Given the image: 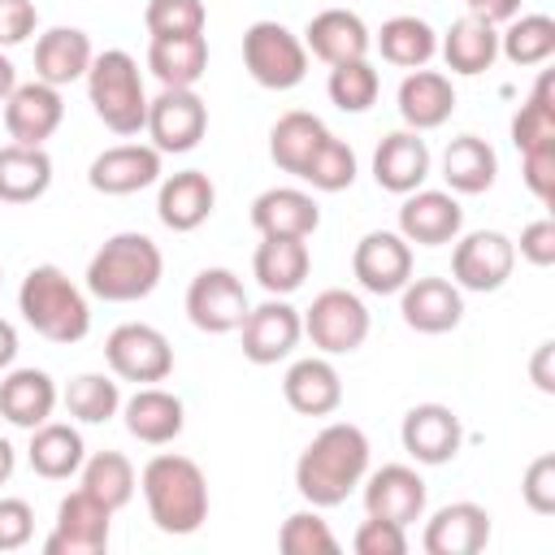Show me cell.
Segmentation results:
<instances>
[{
    "label": "cell",
    "mask_w": 555,
    "mask_h": 555,
    "mask_svg": "<svg viewBox=\"0 0 555 555\" xmlns=\"http://www.w3.org/2000/svg\"><path fill=\"white\" fill-rule=\"evenodd\" d=\"M369 460H373V447H369V434L351 421H334L325 425L295 460V490L308 507H338L347 503L364 473H369Z\"/></svg>",
    "instance_id": "1"
},
{
    "label": "cell",
    "mask_w": 555,
    "mask_h": 555,
    "mask_svg": "<svg viewBox=\"0 0 555 555\" xmlns=\"http://www.w3.org/2000/svg\"><path fill=\"white\" fill-rule=\"evenodd\" d=\"M139 490L160 533L186 538L208 520V477L191 455H178V451L152 455L139 473Z\"/></svg>",
    "instance_id": "2"
},
{
    "label": "cell",
    "mask_w": 555,
    "mask_h": 555,
    "mask_svg": "<svg viewBox=\"0 0 555 555\" xmlns=\"http://www.w3.org/2000/svg\"><path fill=\"white\" fill-rule=\"evenodd\" d=\"M160 278H165L160 247L139 230H121V234L104 238L100 251L91 256L87 295H95L104 304H139L160 286Z\"/></svg>",
    "instance_id": "3"
},
{
    "label": "cell",
    "mask_w": 555,
    "mask_h": 555,
    "mask_svg": "<svg viewBox=\"0 0 555 555\" xmlns=\"http://www.w3.org/2000/svg\"><path fill=\"white\" fill-rule=\"evenodd\" d=\"M17 312H22V321L39 338L61 343V347L82 343L87 330H91V304H87L82 286L69 282V273L56 269V264H35L22 278V286H17Z\"/></svg>",
    "instance_id": "4"
},
{
    "label": "cell",
    "mask_w": 555,
    "mask_h": 555,
    "mask_svg": "<svg viewBox=\"0 0 555 555\" xmlns=\"http://www.w3.org/2000/svg\"><path fill=\"white\" fill-rule=\"evenodd\" d=\"M82 82H87V100H91L95 117H100L113 134L130 139V134L143 130V121H147V91H143L139 61H134L126 48L95 52Z\"/></svg>",
    "instance_id": "5"
},
{
    "label": "cell",
    "mask_w": 555,
    "mask_h": 555,
    "mask_svg": "<svg viewBox=\"0 0 555 555\" xmlns=\"http://www.w3.org/2000/svg\"><path fill=\"white\" fill-rule=\"evenodd\" d=\"M243 65H247L256 87L291 91L308 78V48L291 26H282L273 17H260L243 30Z\"/></svg>",
    "instance_id": "6"
},
{
    "label": "cell",
    "mask_w": 555,
    "mask_h": 555,
    "mask_svg": "<svg viewBox=\"0 0 555 555\" xmlns=\"http://www.w3.org/2000/svg\"><path fill=\"white\" fill-rule=\"evenodd\" d=\"M304 317V334L308 343L321 351V356H351L364 347L369 338V308L356 291H343V286H330L312 299V308L299 312Z\"/></svg>",
    "instance_id": "7"
},
{
    "label": "cell",
    "mask_w": 555,
    "mask_h": 555,
    "mask_svg": "<svg viewBox=\"0 0 555 555\" xmlns=\"http://www.w3.org/2000/svg\"><path fill=\"white\" fill-rule=\"evenodd\" d=\"M143 130L160 156L195 152L199 139L208 134V104L199 100L195 87H160V95L147 100Z\"/></svg>",
    "instance_id": "8"
},
{
    "label": "cell",
    "mask_w": 555,
    "mask_h": 555,
    "mask_svg": "<svg viewBox=\"0 0 555 555\" xmlns=\"http://www.w3.org/2000/svg\"><path fill=\"white\" fill-rule=\"evenodd\" d=\"M104 360L108 373L117 382H134V386H156L173 373V347L156 325L143 321H126L104 338Z\"/></svg>",
    "instance_id": "9"
},
{
    "label": "cell",
    "mask_w": 555,
    "mask_h": 555,
    "mask_svg": "<svg viewBox=\"0 0 555 555\" xmlns=\"http://www.w3.org/2000/svg\"><path fill=\"white\" fill-rule=\"evenodd\" d=\"M247 291L238 282L234 269L225 264H212V269H199L186 286V321L199 330V334H234L247 317Z\"/></svg>",
    "instance_id": "10"
},
{
    "label": "cell",
    "mask_w": 555,
    "mask_h": 555,
    "mask_svg": "<svg viewBox=\"0 0 555 555\" xmlns=\"http://www.w3.org/2000/svg\"><path fill=\"white\" fill-rule=\"evenodd\" d=\"M113 529V507H104L82 486L56 503V525L43 538V555H104Z\"/></svg>",
    "instance_id": "11"
},
{
    "label": "cell",
    "mask_w": 555,
    "mask_h": 555,
    "mask_svg": "<svg viewBox=\"0 0 555 555\" xmlns=\"http://www.w3.org/2000/svg\"><path fill=\"white\" fill-rule=\"evenodd\" d=\"M516 269V243L503 230H473L464 238H455L451 251V282L460 291H477L490 295L499 286H507Z\"/></svg>",
    "instance_id": "12"
},
{
    "label": "cell",
    "mask_w": 555,
    "mask_h": 555,
    "mask_svg": "<svg viewBox=\"0 0 555 555\" xmlns=\"http://www.w3.org/2000/svg\"><path fill=\"white\" fill-rule=\"evenodd\" d=\"M238 338H243V356L251 364H278L299 347L304 317L286 295H269L264 304L247 308V317L238 325Z\"/></svg>",
    "instance_id": "13"
},
{
    "label": "cell",
    "mask_w": 555,
    "mask_h": 555,
    "mask_svg": "<svg viewBox=\"0 0 555 555\" xmlns=\"http://www.w3.org/2000/svg\"><path fill=\"white\" fill-rule=\"evenodd\" d=\"M351 273L369 295H399L412 278V243L399 230H369L351 251Z\"/></svg>",
    "instance_id": "14"
},
{
    "label": "cell",
    "mask_w": 555,
    "mask_h": 555,
    "mask_svg": "<svg viewBox=\"0 0 555 555\" xmlns=\"http://www.w3.org/2000/svg\"><path fill=\"white\" fill-rule=\"evenodd\" d=\"M399 442L403 451L416 460V464H451L464 447V425L460 416L447 408V403H416L403 412V425H399Z\"/></svg>",
    "instance_id": "15"
},
{
    "label": "cell",
    "mask_w": 555,
    "mask_h": 555,
    "mask_svg": "<svg viewBox=\"0 0 555 555\" xmlns=\"http://www.w3.org/2000/svg\"><path fill=\"white\" fill-rule=\"evenodd\" d=\"M65 121V100H61V87L52 82H17L13 95L4 100V130L13 143H26V147H43Z\"/></svg>",
    "instance_id": "16"
},
{
    "label": "cell",
    "mask_w": 555,
    "mask_h": 555,
    "mask_svg": "<svg viewBox=\"0 0 555 555\" xmlns=\"http://www.w3.org/2000/svg\"><path fill=\"white\" fill-rule=\"evenodd\" d=\"M364 490V512L369 516H382V520H395V525H412L425 516V477L408 464H382L377 473H364L360 481Z\"/></svg>",
    "instance_id": "17"
},
{
    "label": "cell",
    "mask_w": 555,
    "mask_h": 555,
    "mask_svg": "<svg viewBox=\"0 0 555 555\" xmlns=\"http://www.w3.org/2000/svg\"><path fill=\"white\" fill-rule=\"evenodd\" d=\"M464 230V208L451 191H408L399 204V234L416 247H442L455 243Z\"/></svg>",
    "instance_id": "18"
},
{
    "label": "cell",
    "mask_w": 555,
    "mask_h": 555,
    "mask_svg": "<svg viewBox=\"0 0 555 555\" xmlns=\"http://www.w3.org/2000/svg\"><path fill=\"white\" fill-rule=\"evenodd\" d=\"M399 317L416 334H451L464 321V291L451 278H408L399 291Z\"/></svg>",
    "instance_id": "19"
},
{
    "label": "cell",
    "mask_w": 555,
    "mask_h": 555,
    "mask_svg": "<svg viewBox=\"0 0 555 555\" xmlns=\"http://www.w3.org/2000/svg\"><path fill=\"white\" fill-rule=\"evenodd\" d=\"M217 208V186L204 169H178L169 178H160V191H156V217L165 230L173 234H191L199 230Z\"/></svg>",
    "instance_id": "20"
},
{
    "label": "cell",
    "mask_w": 555,
    "mask_h": 555,
    "mask_svg": "<svg viewBox=\"0 0 555 555\" xmlns=\"http://www.w3.org/2000/svg\"><path fill=\"white\" fill-rule=\"evenodd\" d=\"M87 182L100 195H134V191L160 182V152L152 143H117V147H104L91 160Z\"/></svg>",
    "instance_id": "21"
},
{
    "label": "cell",
    "mask_w": 555,
    "mask_h": 555,
    "mask_svg": "<svg viewBox=\"0 0 555 555\" xmlns=\"http://www.w3.org/2000/svg\"><path fill=\"white\" fill-rule=\"evenodd\" d=\"M490 542V512L481 503H447L425 520L421 546L425 555H477Z\"/></svg>",
    "instance_id": "22"
},
{
    "label": "cell",
    "mask_w": 555,
    "mask_h": 555,
    "mask_svg": "<svg viewBox=\"0 0 555 555\" xmlns=\"http://www.w3.org/2000/svg\"><path fill=\"white\" fill-rule=\"evenodd\" d=\"M251 225L260 238H312L321 225V208L299 186H269L251 199Z\"/></svg>",
    "instance_id": "23"
},
{
    "label": "cell",
    "mask_w": 555,
    "mask_h": 555,
    "mask_svg": "<svg viewBox=\"0 0 555 555\" xmlns=\"http://www.w3.org/2000/svg\"><path fill=\"white\" fill-rule=\"evenodd\" d=\"M304 48L321 65H343V61L369 56L373 35H369V26H364L360 13H351V9H321L304 26Z\"/></svg>",
    "instance_id": "24"
},
{
    "label": "cell",
    "mask_w": 555,
    "mask_h": 555,
    "mask_svg": "<svg viewBox=\"0 0 555 555\" xmlns=\"http://www.w3.org/2000/svg\"><path fill=\"white\" fill-rule=\"evenodd\" d=\"M429 165H434L429 143L416 130L403 126V130H390L377 143V152H373V182L382 191H390V195H408V191L425 186Z\"/></svg>",
    "instance_id": "25"
},
{
    "label": "cell",
    "mask_w": 555,
    "mask_h": 555,
    "mask_svg": "<svg viewBox=\"0 0 555 555\" xmlns=\"http://www.w3.org/2000/svg\"><path fill=\"white\" fill-rule=\"evenodd\" d=\"M121 421H126V434L134 442H143V447H169L182 434V425H186V408L165 386H139L121 403Z\"/></svg>",
    "instance_id": "26"
},
{
    "label": "cell",
    "mask_w": 555,
    "mask_h": 555,
    "mask_svg": "<svg viewBox=\"0 0 555 555\" xmlns=\"http://www.w3.org/2000/svg\"><path fill=\"white\" fill-rule=\"evenodd\" d=\"M395 104H399L403 126L416 130V134H425V130H438V126L451 121V113H455V87H451V78L442 69H408L403 82H399Z\"/></svg>",
    "instance_id": "27"
},
{
    "label": "cell",
    "mask_w": 555,
    "mask_h": 555,
    "mask_svg": "<svg viewBox=\"0 0 555 555\" xmlns=\"http://www.w3.org/2000/svg\"><path fill=\"white\" fill-rule=\"evenodd\" d=\"M282 395H286L291 412H299V416H330L343 403V377L330 364V356L317 351V356H304L286 369Z\"/></svg>",
    "instance_id": "28"
},
{
    "label": "cell",
    "mask_w": 555,
    "mask_h": 555,
    "mask_svg": "<svg viewBox=\"0 0 555 555\" xmlns=\"http://www.w3.org/2000/svg\"><path fill=\"white\" fill-rule=\"evenodd\" d=\"M91 56H95V48H91L87 30H78V26H48L35 39V78L52 82V87H69V82L87 78Z\"/></svg>",
    "instance_id": "29"
},
{
    "label": "cell",
    "mask_w": 555,
    "mask_h": 555,
    "mask_svg": "<svg viewBox=\"0 0 555 555\" xmlns=\"http://www.w3.org/2000/svg\"><path fill=\"white\" fill-rule=\"evenodd\" d=\"M56 382L43 369H4L0 377V416L17 429H35L56 412Z\"/></svg>",
    "instance_id": "30"
},
{
    "label": "cell",
    "mask_w": 555,
    "mask_h": 555,
    "mask_svg": "<svg viewBox=\"0 0 555 555\" xmlns=\"http://www.w3.org/2000/svg\"><path fill=\"white\" fill-rule=\"evenodd\" d=\"M499 178V156L481 134H455L442 152V182L451 195H486Z\"/></svg>",
    "instance_id": "31"
},
{
    "label": "cell",
    "mask_w": 555,
    "mask_h": 555,
    "mask_svg": "<svg viewBox=\"0 0 555 555\" xmlns=\"http://www.w3.org/2000/svg\"><path fill=\"white\" fill-rule=\"evenodd\" d=\"M438 52H442L451 74L477 78L499 61V30H494V22L468 13V17L451 22V30L438 39Z\"/></svg>",
    "instance_id": "32"
},
{
    "label": "cell",
    "mask_w": 555,
    "mask_h": 555,
    "mask_svg": "<svg viewBox=\"0 0 555 555\" xmlns=\"http://www.w3.org/2000/svg\"><path fill=\"white\" fill-rule=\"evenodd\" d=\"M312 269L308 238H260L251 256V278L264 295H295Z\"/></svg>",
    "instance_id": "33"
},
{
    "label": "cell",
    "mask_w": 555,
    "mask_h": 555,
    "mask_svg": "<svg viewBox=\"0 0 555 555\" xmlns=\"http://www.w3.org/2000/svg\"><path fill=\"white\" fill-rule=\"evenodd\" d=\"M26 460L30 468L43 477V481H69L82 460H87V442L74 425L65 421H43L30 429V447H26Z\"/></svg>",
    "instance_id": "34"
},
{
    "label": "cell",
    "mask_w": 555,
    "mask_h": 555,
    "mask_svg": "<svg viewBox=\"0 0 555 555\" xmlns=\"http://www.w3.org/2000/svg\"><path fill=\"white\" fill-rule=\"evenodd\" d=\"M373 48L395 69H425L438 56V30L416 13H399L382 22V30L373 35Z\"/></svg>",
    "instance_id": "35"
},
{
    "label": "cell",
    "mask_w": 555,
    "mask_h": 555,
    "mask_svg": "<svg viewBox=\"0 0 555 555\" xmlns=\"http://www.w3.org/2000/svg\"><path fill=\"white\" fill-rule=\"evenodd\" d=\"M147 69L160 87H195L208 74V39L204 35L147 39Z\"/></svg>",
    "instance_id": "36"
},
{
    "label": "cell",
    "mask_w": 555,
    "mask_h": 555,
    "mask_svg": "<svg viewBox=\"0 0 555 555\" xmlns=\"http://www.w3.org/2000/svg\"><path fill=\"white\" fill-rule=\"evenodd\" d=\"M52 186V156L43 147L4 143L0 147V199L4 204H35Z\"/></svg>",
    "instance_id": "37"
},
{
    "label": "cell",
    "mask_w": 555,
    "mask_h": 555,
    "mask_svg": "<svg viewBox=\"0 0 555 555\" xmlns=\"http://www.w3.org/2000/svg\"><path fill=\"white\" fill-rule=\"evenodd\" d=\"M330 134V126L317 117V113H304V108H291L273 121L269 130V160L282 169V173H304L308 156L317 152V143Z\"/></svg>",
    "instance_id": "38"
},
{
    "label": "cell",
    "mask_w": 555,
    "mask_h": 555,
    "mask_svg": "<svg viewBox=\"0 0 555 555\" xmlns=\"http://www.w3.org/2000/svg\"><path fill=\"white\" fill-rule=\"evenodd\" d=\"M499 56H507L520 69L546 65L555 56V17H546V13H516L512 22H503Z\"/></svg>",
    "instance_id": "39"
},
{
    "label": "cell",
    "mask_w": 555,
    "mask_h": 555,
    "mask_svg": "<svg viewBox=\"0 0 555 555\" xmlns=\"http://www.w3.org/2000/svg\"><path fill=\"white\" fill-rule=\"evenodd\" d=\"M78 477H82V490L95 494L113 512H121L134 499V486H139L134 464L121 451H95V455H87L82 468H78Z\"/></svg>",
    "instance_id": "40"
},
{
    "label": "cell",
    "mask_w": 555,
    "mask_h": 555,
    "mask_svg": "<svg viewBox=\"0 0 555 555\" xmlns=\"http://www.w3.org/2000/svg\"><path fill=\"white\" fill-rule=\"evenodd\" d=\"M61 403H65V412H69L74 421H82V425H104V421H113V416L121 412V386H117L113 373H78V377L65 386Z\"/></svg>",
    "instance_id": "41"
},
{
    "label": "cell",
    "mask_w": 555,
    "mask_h": 555,
    "mask_svg": "<svg viewBox=\"0 0 555 555\" xmlns=\"http://www.w3.org/2000/svg\"><path fill=\"white\" fill-rule=\"evenodd\" d=\"M512 143L516 152L529 147H555V100H551V69H542L538 87L512 117Z\"/></svg>",
    "instance_id": "42"
},
{
    "label": "cell",
    "mask_w": 555,
    "mask_h": 555,
    "mask_svg": "<svg viewBox=\"0 0 555 555\" xmlns=\"http://www.w3.org/2000/svg\"><path fill=\"white\" fill-rule=\"evenodd\" d=\"M325 91H330V104H334L338 113H369V108L377 104L382 78H377V69L369 65V56H360V61L330 65Z\"/></svg>",
    "instance_id": "43"
},
{
    "label": "cell",
    "mask_w": 555,
    "mask_h": 555,
    "mask_svg": "<svg viewBox=\"0 0 555 555\" xmlns=\"http://www.w3.org/2000/svg\"><path fill=\"white\" fill-rule=\"evenodd\" d=\"M356 173H360V165H356L351 143H343V139H334V134H325V139L317 143V152L308 156V165H304L299 182H308L312 191L338 195V191H347V186L356 182Z\"/></svg>",
    "instance_id": "44"
},
{
    "label": "cell",
    "mask_w": 555,
    "mask_h": 555,
    "mask_svg": "<svg viewBox=\"0 0 555 555\" xmlns=\"http://www.w3.org/2000/svg\"><path fill=\"white\" fill-rule=\"evenodd\" d=\"M278 546L286 555H334L338 551V538H334L330 520H321V507H304V512H291L282 520Z\"/></svg>",
    "instance_id": "45"
},
{
    "label": "cell",
    "mask_w": 555,
    "mask_h": 555,
    "mask_svg": "<svg viewBox=\"0 0 555 555\" xmlns=\"http://www.w3.org/2000/svg\"><path fill=\"white\" fill-rule=\"evenodd\" d=\"M147 39H173V35H204L208 9L204 0H147L143 9Z\"/></svg>",
    "instance_id": "46"
},
{
    "label": "cell",
    "mask_w": 555,
    "mask_h": 555,
    "mask_svg": "<svg viewBox=\"0 0 555 555\" xmlns=\"http://www.w3.org/2000/svg\"><path fill=\"white\" fill-rule=\"evenodd\" d=\"M351 546H356V555H403L408 551V529L395 525V520L369 516V520H360Z\"/></svg>",
    "instance_id": "47"
},
{
    "label": "cell",
    "mask_w": 555,
    "mask_h": 555,
    "mask_svg": "<svg viewBox=\"0 0 555 555\" xmlns=\"http://www.w3.org/2000/svg\"><path fill=\"white\" fill-rule=\"evenodd\" d=\"M520 499H525V507L538 512V516H551V512H555V455H551V451H542V455L525 468Z\"/></svg>",
    "instance_id": "48"
},
{
    "label": "cell",
    "mask_w": 555,
    "mask_h": 555,
    "mask_svg": "<svg viewBox=\"0 0 555 555\" xmlns=\"http://www.w3.org/2000/svg\"><path fill=\"white\" fill-rule=\"evenodd\" d=\"M35 538V507L17 494L0 499V551H22Z\"/></svg>",
    "instance_id": "49"
},
{
    "label": "cell",
    "mask_w": 555,
    "mask_h": 555,
    "mask_svg": "<svg viewBox=\"0 0 555 555\" xmlns=\"http://www.w3.org/2000/svg\"><path fill=\"white\" fill-rule=\"evenodd\" d=\"M520 178H525V186L542 204H551L555 199V147H529V152H520Z\"/></svg>",
    "instance_id": "50"
},
{
    "label": "cell",
    "mask_w": 555,
    "mask_h": 555,
    "mask_svg": "<svg viewBox=\"0 0 555 555\" xmlns=\"http://www.w3.org/2000/svg\"><path fill=\"white\" fill-rule=\"evenodd\" d=\"M39 9L35 0H0V48H17L35 35Z\"/></svg>",
    "instance_id": "51"
},
{
    "label": "cell",
    "mask_w": 555,
    "mask_h": 555,
    "mask_svg": "<svg viewBox=\"0 0 555 555\" xmlns=\"http://www.w3.org/2000/svg\"><path fill=\"white\" fill-rule=\"evenodd\" d=\"M516 251H520L533 269H551V264H555V221H551V217L529 221V225L520 230Z\"/></svg>",
    "instance_id": "52"
},
{
    "label": "cell",
    "mask_w": 555,
    "mask_h": 555,
    "mask_svg": "<svg viewBox=\"0 0 555 555\" xmlns=\"http://www.w3.org/2000/svg\"><path fill=\"white\" fill-rule=\"evenodd\" d=\"M551 360H555V343L546 338V343H538V351L529 360V377H533V386L542 395H555V369H551Z\"/></svg>",
    "instance_id": "53"
},
{
    "label": "cell",
    "mask_w": 555,
    "mask_h": 555,
    "mask_svg": "<svg viewBox=\"0 0 555 555\" xmlns=\"http://www.w3.org/2000/svg\"><path fill=\"white\" fill-rule=\"evenodd\" d=\"M473 17H486V22H512L520 13V0H464Z\"/></svg>",
    "instance_id": "54"
},
{
    "label": "cell",
    "mask_w": 555,
    "mask_h": 555,
    "mask_svg": "<svg viewBox=\"0 0 555 555\" xmlns=\"http://www.w3.org/2000/svg\"><path fill=\"white\" fill-rule=\"evenodd\" d=\"M13 360H17V330H13V321L0 317V373L13 369Z\"/></svg>",
    "instance_id": "55"
},
{
    "label": "cell",
    "mask_w": 555,
    "mask_h": 555,
    "mask_svg": "<svg viewBox=\"0 0 555 555\" xmlns=\"http://www.w3.org/2000/svg\"><path fill=\"white\" fill-rule=\"evenodd\" d=\"M13 87H17V69H13V61H9L4 48H0V104L13 95Z\"/></svg>",
    "instance_id": "56"
},
{
    "label": "cell",
    "mask_w": 555,
    "mask_h": 555,
    "mask_svg": "<svg viewBox=\"0 0 555 555\" xmlns=\"http://www.w3.org/2000/svg\"><path fill=\"white\" fill-rule=\"evenodd\" d=\"M13 468H17V451H13L9 438H0V486L13 477Z\"/></svg>",
    "instance_id": "57"
}]
</instances>
